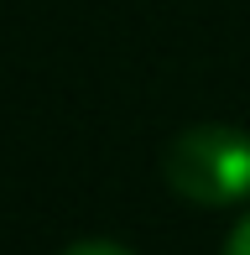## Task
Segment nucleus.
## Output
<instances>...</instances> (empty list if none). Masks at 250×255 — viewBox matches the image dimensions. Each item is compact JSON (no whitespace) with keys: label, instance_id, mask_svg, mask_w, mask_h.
<instances>
[{"label":"nucleus","instance_id":"f03ea898","mask_svg":"<svg viewBox=\"0 0 250 255\" xmlns=\"http://www.w3.org/2000/svg\"><path fill=\"white\" fill-rule=\"evenodd\" d=\"M63 255H130V250L115 245V240H84V245H73V250H63Z\"/></svg>","mask_w":250,"mask_h":255},{"label":"nucleus","instance_id":"f257e3e1","mask_svg":"<svg viewBox=\"0 0 250 255\" xmlns=\"http://www.w3.org/2000/svg\"><path fill=\"white\" fill-rule=\"evenodd\" d=\"M162 177L177 198L203 208H230L250 198V130L193 125L162 156Z\"/></svg>","mask_w":250,"mask_h":255},{"label":"nucleus","instance_id":"7ed1b4c3","mask_svg":"<svg viewBox=\"0 0 250 255\" xmlns=\"http://www.w3.org/2000/svg\"><path fill=\"white\" fill-rule=\"evenodd\" d=\"M224 255H250V214L235 224V235H230V245H224Z\"/></svg>","mask_w":250,"mask_h":255}]
</instances>
